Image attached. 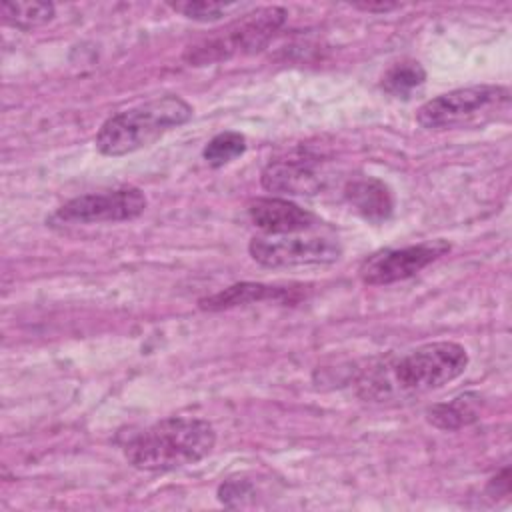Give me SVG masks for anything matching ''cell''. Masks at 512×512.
<instances>
[{"label":"cell","instance_id":"cell-14","mask_svg":"<svg viewBox=\"0 0 512 512\" xmlns=\"http://www.w3.org/2000/svg\"><path fill=\"white\" fill-rule=\"evenodd\" d=\"M426 82V70L418 60H400L392 64L382 76V90L396 98H410Z\"/></svg>","mask_w":512,"mask_h":512},{"label":"cell","instance_id":"cell-5","mask_svg":"<svg viewBox=\"0 0 512 512\" xmlns=\"http://www.w3.org/2000/svg\"><path fill=\"white\" fill-rule=\"evenodd\" d=\"M508 106L510 90L506 86L474 84L426 100L416 112V122L426 130L466 128L496 118Z\"/></svg>","mask_w":512,"mask_h":512},{"label":"cell","instance_id":"cell-19","mask_svg":"<svg viewBox=\"0 0 512 512\" xmlns=\"http://www.w3.org/2000/svg\"><path fill=\"white\" fill-rule=\"evenodd\" d=\"M488 494L492 496V498H496V496H508V492H510V468L506 466V468H502V472L500 474H496L490 482H488Z\"/></svg>","mask_w":512,"mask_h":512},{"label":"cell","instance_id":"cell-17","mask_svg":"<svg viewBox=\"0 0 512 512\" xmlns=\"http://www.w3.org/2000/svg\"><path fill=\"white\" fill-rule=\"evenodd\" d=\"M170 8L178 14H182L188 20L196 22H216L222 16H226L230 10L236 8V4H220V2H176L170 4Z\"/></svg>","mask_w":512,"mask_h":512},{"label":"cell","instance_id":"cell-18","mask_svg":"<svg viewBox=\"0 0 512 512\" xmlns=\"http://www.w3.org/2000/svg\"><path fill=\"white\" fill-rule=\"evenodd\" d=\"M254 496V484L246 478H228L218 486V500L224 506H244Z\"/></svg>","mask_w":512,"mask_h":512},{"label":"cell","instance_id":"cell-15","mask_svg":"<svg viewBox=\"0 0 512 512\" xmlns=\"http://www.w3.org/2000/svg\"><path fill=\"white\" fill-rule=\"evenodd\" d=\"M2 22L18 28L32 30L48 24L54 18V4L50 2H4L0 6Z\"/></svg>","mask_w":512,"mask_h":512},{"label":"cell","instance_id":"cell-2","mask_svg":"<svg viewBox=\"0 0 512 512\" xmlns=\"http://www.w3.org/2000/svg\"><path fill=\"white\" fill-rule=\"evenodd\" d=\"M216 444L214 426L196 416H168L126 434L120 442L130 466L144 472H168L204 460Z\"/></svg>","mask_w":512,"mask_h":512},{"label":"cell","instance_id":"cell-7","mask_svg":"<svg viewBox=\"0 0 512 512\" xmlns=\"http://www.w3.org/2000/svg\"><path fill=\"white\" fill-rule=\"evenodd\" d=\"M146 196L140 188L124 186L106 192H90L64 202L52 216L60 224L126 222L146 210Z\"/></svg>","mask_w":512,"mask_h":512},{"label":"cell","instance_id":"cell-12","mask_svg":"<svg viewBox=\"0 0 512 512\" xmlns=\"http://www.w3.org/2000/svg\"><path fill=\"white\" fill-rule=\"evenodd\" d=\"M296 294L294 288L288 286H272V284H260V282H238L232 284L212 296L200 298L198 308L206 312H220L236 306H246V304H256V302H286Z\"/></svg>","mask_w":512,"mask_h":512},{"label":"cell","instance_id":"cell-1","mask_svg":"<svg viewBox=\"0 0 512 512\" xmlns=\"http://www.w3.org/2000/svg\"><path fill=\"white\" fill-rule=\"evenodd\" d=\"M468 352L452 340L422 344L404 354L376 360L356 380V394L374 404L406 402L438 390L468 368Z\"/></svg>","mask_w":512,"mask_h":512},{"label":"cell","instance_id":"cell-3","mask_svg":"<svg viewBox=\"0 0 512 512\" xmlns=\"http://www.w3.org/2000/svg\"><path fill=\"white\" fill-rule=\"evenodd\" d=\"M192 114V106L176 94L150 98L106 118L96 134V148L100 154L114 158L132 154L190 122Z\"/></svg>","mask_w":512,"mask_h":512},{"label":"cell","instance_id":"cell-9","mask_svg":"<svg viewBox=\"0 0 512 512\" xmlns=\"http://www.w3.org/2000/svg\"><path fill=\"white\" fill-rule=\"evenodd\" d=\"M260 182L268 192L314 196L326 188L328 172L316 154L296 152L268 162L262 170Z\"/></svg>","mask_w":512,"mask_h":512},{"label":"cell","instance_id":"cell-11","mask_svg":"<svg viewBox=\"0 0 512 512\" xmlns=\"http://www.w3.org/2000/svg\"><path fill=\"white\" fill-rule=\"evenodd\" d=\"M344 198L358 216L372 224H382L394 212V194L390 186L374 176L350 180L344 186Z\"/></svg>","mask_w":512,"mask_h":512},{"label":"cell","instance_id":"cell-6","mask_svg":"<svg viewBox=\"0 0 512 512\" xmlns=\"http://www.w3.org/2000/svg\"><path fill=\"white\" fill-rule=\"evenodd\" d=\"M248 252L266 268H298L334 264L342 256V246L334 236L304 232L302 236H254Z\"/></svg>","mask_w":512,"mask_h":512},{"label":"cell","instance_id":"cell-8","mask_svg":"<svg viewBox=\"0 0 512 512\" xmlns=\"http://www.w3.org/2000/svg\"><path fill=\"white\" fill-rule=\"evenodd\" d=\"M450 252V242L436 238L404 248H386L362 260L358 276L368 286H388L408 280Z\"/></svg>","mask_w":512,"mask_h":512},{"label":"cell","instance_id":"cell-16","mask_svg":"<svg viewBox=\"0 0 512 512\" xmlns=\"http://www.w3.org/2000/svg\"><path fill=\"white\" fill-rule=\"evenodd\" d=\"M246 152V138L236 130H224L208 140L202 158L212 168H222Z\"/></svg>","mask_w":512,"mask_h":512},{"label":"cell","instance_id":"cell-13","mask_svg":"<svg viewBox=\"0 0 512 512\" xmlns=\"http://www.w3.org/2000/svg\"><path fill=\"white\" fill-rule=\"evenodd\" d=\"M480 396L474 392H464L448 402L432 404L426 410V420L440 430H458L478 420Z\"/></svg>","mask_w":512,"mask_h":512},{"label":"cell","instance_id":"cell-4","mask_svg":"<svg viewBox=\"0 0 512 512\" xmlns=\"http://www.w3.org/2000/svg\"><path fill=\"white\" fill-rule=\"evenodd\" d=\"M286 16L288 12L282 6L256 8L254 12L238 16L224 28L190 42L182 52V60L188 66H210L234 56L256 54L284 26Z\"/></svg>","mask_w":512,"mask_h":512},{"label":"cell","instance_id":"cell-20","mask_svg":"<svg viewBox=\"0 0 512 512\" xmlns=\"http://www.w3.org/2000/svg\"><path fill=\"white\" fill-rule=\"evenodd\" d=\"M398 6H400V4H394V2H380V4H372V2H368V4H354V8L364 10V12H390V10L398 8Z\"/></svg>","mask_w":512,"mask_h":512},{"label":"cell","instance_id":"cell-10","mask_svg":"<svg viewBox=\"0 0 512 512\" xmlns=\"http://www.w3.org/2000/svg\"><path fill=\"white\" fill-rule=\"evenodd\" d=\"M250 222L268 236L316 232L324 222L310 210L278 196H260L246 206Z\"/></svg>","mask_w":512,"mask_h":512}]
</instances>
